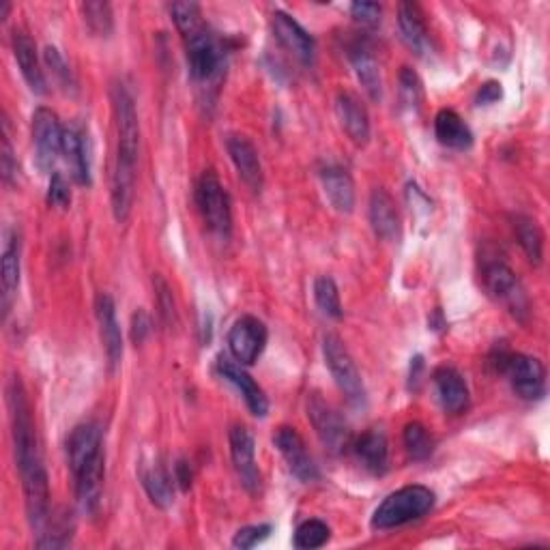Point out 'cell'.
I'll use <instances>...</instances> for the list:
<instances>
[{
  "instance_id": "1",
  "label": "cell",
  "mask_w": 550,
  "mask_h": 550,
  "mask_svg": "<svg viewBox=\"0 0 550 550\" xmlns=\"http://www.w3.org/2000/svg\"><path fill=\"white\" fill-rule=\"evenodd\" d=\"M7 404L11 415L13 447H16V462L24 488L26 516L31 529L41 533L50 520V484L46 465H43L31 404H28L20 376H13L9 381Z\"/></svg>"
},
{
  "instance_id": "2",
  "label": "cell",
  "mask_w": 550,
  "mask_h": 550,
  "mask_svg": "<svg viewBox=\"0 0 550 550\" xmlns=\"http://www.w3.org/2000/svg\"><path fill=\"white\" fill-rule=\"evenodd\" d=\"M112 110L117 125V159L112 172V211L117 222L132 213L136 196V166L140 153V123L134 95L123 82L112 86Z\"/></svg>"
},
{
  "instance_id": "3",
  "label": "cell",
  "mask_w": 550,
  "mask_h": 550,
  "mask_svg": "<svg viewBox=\"0 0 550 550\" xmlns=\"http://www.w3.org/2000/svg\"><path fill=\"white\" fill-rule=\"evenodd\" d=\"M67 458L76 480V499L84 514H95L106 480L104 437L97 424H80L67 439Z\"/></svg>"
},
{
  "instance_id": "4",
  "label": "cell",
  "mask_w": 550,
  "mask_h": 550,
  "mask_svg": "<svg viewBox=\"0 0 550 550\" xmlns=\"http://www.w3.org/2000/svg\"><path fill=\"white\" fill-rule=\"evenodd\" d=\"M434 492L426 486H404L385 497L372 514V529L387 531L424 518L434 508Z\"/></svg>"
},
{
  "instance_id": "5",
  "label": "cell",
  "mask_w": 550,
  "mask_h": 550,
  "mask_svg": "<svg viewBox=\"0 0 550 550\" xmlns=\"http://www.w3.org/2000/svg\"><path fill=\"white\" fill-rule=\"evenodd\" d=\"M323 355H325V364L334 376V381L338 385L344 398L349 400L351 407L355 409H364L366 407V385L361 381V374L355 366V361L346 349L344 342L336 334H325L323 336Z\"/></svg>"
},
{
  "instance_id": "6",
  "label": "cell",
  "mask_w": 550,
  "mask_h": 550,
  "mask_svg": "<svg viewBox=\"0 0 550 550\" xmlns=\"http://www.w3.org/2000/svg\"><path fill=\"white\" fill-rule=\"evenodd\" d=\"M196 202L202 220H205L211 233L228 239L230 230H233V209H230V196L226 187L213 170L202 172L196 187Z\"/></svg>"
},
{
  "instance_id": "7",
  "label": "cell",
  "mask_w": 550,
  "mask_h": 550,
  "mask_svg": "<svg viewBox=\"0 0 550 550\" xmlns=\"http://www.w3.org/2000/svg\"><path fill=\"white\" fill-rule=\"evenodd\" d=\"M482 280L486 293L495 299L499 306H503L518 321H525L531 312V303L525 293L523 284L516 278V273L501 263V260H492L482 271Z\"/></svg>"
},
{
  "instance_id": "8",
  "label": "cell",
  "mask_w": 550,
  "mask_h": 550,
  "mask_svg": "<svg viewBox=\"0 0 550 550\" xmlns=\"http://www.w3.org/2000/svg\"><path fill=\"white\" fill-rule=\"evenodd\" d=\"M308 419L312 422L318 439L331 454H346L353 445V432L346 419L325 402L318 394L308 398Z\"/></svg>"
},
{
  "instance_id": "9",
  "label": "cell",
  "mask_w": 550,
  "mask_h": 550,
  "mask_svg": "<svg viewBox=\"0 0 550 550\" xmlns=\"http://www.w3.org/2000/svg\"><path fill=\"white\" fill-rule=\"evenodd\" d=\"M499 370L508 374L514 392L529 402L546 396V370L540 359L529 355H501Z\"/></svg>"
},
{
  "instance_id": "10",
  "label": "cell",
  "mask_w": 550,
  "mask_h": 550,
  "mask_svg": "<svg viewBox=\"0 0 550 550\" xmlns=\"http://www.w3.org/2000/svg\"><path fill=\"white\" fill-rule=\"evenodd\" d=\"M185 50H187V63H190L192 76L200 82L213 80L222 69V50L217 46L213 33L202 22L194 31L185 33Z\"/></svg>"
},
{
  "instance_id": "11",
  "label": "cell",
  "mask_w": 550,
  "mask_h": 550,
  "mask_svg": "<svg viewBox=\"0 0 550 550\" xmlns=\"http://www.w3.org/2000/svg\"><path fill=\"white\" fill-rule=\"evenodd\" d=\"M63 134L65 129L50 108H37L33 114V142L35 157L41 172H50L56 159L63 155Z\"/></svg>"
},
{
  "instance_id": "12",
  "label": "cell",
  "mask_w": 550,
  "mask_h": 550,
  "mask_svg": "<svg viewBox=\"0 0 550 550\" xmlns=\"http://www.w3.org/2000/svg\"><path fill=\"white\" fill-rule=\"evenodd\" d=\"M273 443L278 447V452L282 454L288 469H291V473L297 477V480H301L303 484H312L321 480V471H318L306 443H303L301 434L295 428L282 426L275 430Z\"/></svg>"
},
{
  "instance_id": "13",
  "label": "cell",
  "mask_w": 550,
  "mask_h": 550,
  "mask_svg": "<svg viewBox=\"0 0 550 550\" xmlns=\"http://www.w3.org/2000/svg\"><path fill=\"white\" fill-rule=\"evenodd\" d=\"M267 327L256 316H241L228 331V349L241 366H252L263 355Z\"/></svg>"
},
{
  "instance_id": "14",
  "label": "cell",
  "mask_w": 550,
  "mask_h": 550,
  "mask_svg": "<svg viewBox=\"0 0 550 550\" xmlns=\"http://www.w3.org/2000/svg\"><path fill=\"white\" fill-rule=\"evenodd\" d=\"M230 458H233L235 471L241 484L250 492L260 488V471L256 467V441L254 434L245 426H233L228 432Z\"/></svg>"
},
{
  "instance_id": "15",
  "label": "cell",
  "mask_w": 550,
  "mask_h": 550,
  "mask_svg": "<svg viewBox=\"0 0 550 550\" xmlns=\"http://www.w3.org/2000/svg\"><path fill=\"white\" fill-rule=\"evenodd\" d=\"M95 314L99 323V336L108 357L110 370H117L123 359V334L117 321V306L108 293H99L95 299Z\"/></svg>"
},
{
  "instance_id": "16",
  "label": "cell",
  "mask_w": 550,
  "mask_h": 550,
  "mask_svg": "<svg viewBox=\"0 0 550 550\" xmlns=\"http://www.w3.org/2000/svg\"><path fill=\"white\" fill-rule=\"evenodd\" d=\"M271 28L275 39H278L288 52L295 54L301 63L310 65L314 61V39L295 18H291L284 11H275L271 16Z\"/></svg>"
},
{
  "instance_id": "17",
  "label": "cell",
  "mask_w": 550,
  "mask_h": 550,
  "mask_svg": "<svg viewBox=\"0 0 550 550\" xmlns=\"http://www.w3.org/2000/svg\"><path fill=\"white\" fill-rule=\"evenodd\" d=\"M217 370H220V374L230 385L237 387V392L243 396L254 417H265L269 413V400L263 392V387H260L239 364L230 361L228 357H220V361H217Z\"/></svg>"
},
{
  "instance_id": "18",
  "label": "cell",
  "mask_w": 550,
  "mask_h": 550,
  "mask_svg": "<svg viewBox=\"0 0 550 550\" xmlns=\"http://www.w3.org/2000/svg\"><path fill=\"white\" fill-rule=\"evenodd\" d=\"M226 149L243 183L248 185L254 194L263 190V183H265L263 164H260V157L254 144L245 136H230L226 140Z\"/></svg>"
},
{
  "instance_id": "19",
  "label": "cell",
  "mask_w": 550,
  "mask_h": 550,
  "mask_svg": "<svg viewBox=\"0 0 550 550\" xmlns=\"http://www.w3.org/2000/svg\"><path fill=\"white\" fill-rule=\"evenodd\" d=\"M336 114L342 129L357 147H366L370 140V117L366 106L353 93H338L336 97Z\"/></svg>"
},
{
  "instance_id": "20",
  "label": "cell",
  "mask_w": 550,
  "mask_h": 550,
  "mask_svg": "<svg viewBox=\"0 0 550 550\" xmlns=\"http://www.w3.org/2000/svg\"><path fill=\"white\" fill-rule=\"evenodd\" d=\"M370 224L376 237L385 241H398L402 235V222L394 198L383 187H376L370 194Z\"/></svg>"
},
{
  "instance_id": "21",
  "label": "cell",
  "mask_w": 550,
  "mask_h": 550,
  "mask_svg": "<svg viewBox=\"0 0 550 550\" xmlns=\"http://www.w3.org/2000/svg\"><path fill=\"white\" fill-rule=\"evenodd\" d=\"M3 312L9 314V308L13 299L18 295L20 288V273H22V239L20 233L13 228L5 230V241H3Z\"/></svg>"
},
{
  "instance_id": "22",
  "label": "cell",
  "mask_w": 550,
  "mask_h": 550,
  "mask_svg": "<svg viewBox=\"0 0 550 550\" xmlns=\"http://www.w3.org/2000/svg\"><path fill=\"white\" fill-rule=\"evenodd\" d=\"M432 383H434V389H437V398L441 402V407L447 413L458 415L469 407V387L456 368L441 366L439 370H434Z\"/></svg>"
},
{
  "instance_id": "23",
  "label": "cell",
  "mask_w": 550,
  "mask_h": 550,
  "mask_svg": "<svg viewBox=\"0 0 550 550\" xmlns=\"http://www.w3.org/2000/svg\"><path fill=\"white\" fill-rule=\"evenodd\" d=\"M13 54H16L18 67L22 71V76L26 84L31 86V91L37 95H43L46 89V76H43V69L39 65V56H37V46L35 41L28 37L24 31L13 33Z\"/></svg>"
},
{
  "instance_id": "24",
  "label": "cell",
  "mask_w": 550,
  "mask_h": 550,
  "mask_svg": "<svg viewBox=\"0 0 550 550\" xmlns=\"http://www.w3.org/2000/svg\"><path fill=\"white\" fill-rule=\"evenodd\" d=\"M349 59L353 63L355 76L359 84L364 86V91L372 101H381L383 99V80H381V69L379 63H376L372 50L366 46L364 41H357L349 50Z\"/></svg>"
},
{
  "instance_id": "25",
  "label": "cell",
  "mask_w": 550,
  "mask_h": 550,
  "mask_svg": "<svg viewBox=\"0 0 550 550\" xmlns=\"http://www.w3.org/2000/svg\"><path fill=\"white\" fill-rule=\"evenodd\" d=\"M321 183L329 205L338 213L349 215L355 209V183L349 172L338 166H329L321 172Z\"/></svg>"
},
{
  "instance_id": "26",
  "label": "cell",
  "mask_w": 550,
  "mask_h": 550,
  "mask_svg": "<svg viewBox=\"0 0 550 550\" xmlns=\"http://www.w3.org/2000/svg\"><path fill=\"white\" fill-rule=\"evenodd\" d=\"M434 134H437V140L447 149L467 151L473 144L469 125L454 110H441L437 114V119H434Z\"/></svg>"
},
{
  "instance_id": "27",
  "label": "cell",
  "mask_w": 550,
  "mask_h": 550,
  "mask_svg": "<svg viewBox=\"0 0 550 550\" xmlns=\"http://www.w3.org/2000/svg\"><path fill=\"white\" fill-rule=\"evenodd\" d=\"M355 452L361 460V465H364L372 475H383L387 471L389 445L383 430L372 428L361 434L355 443Z\"/></svg>"
},
{
  "instance_id": "28",
  "label": "cell",
  "mask_w": 550,
  "mask_h": 550,
  "mask_svg": "<svg viewBox=\"0 0 550 550\" xmlns=\"http://www.w3.org/2000/svg\"><path fill=\"white\" fill-rule=\"evenodd\" d=\"M398 24L404 43L419 56L428 54L430 35L424 22V13L419 11V7L411 3H402L398 9Z\"/></svg>"
},
{
  "instance_id": "29",
  "label": "cell",
  "mask_w": 550,
  "mask_h": 550,
  "mask_svg": "<svg viewBox=\"0 0 550 550\" xmlns=\"http://www.w3.org/2000/svg\"><path fill=\"white\" fill-rule=\"evenodd\" d=\"M142 486L157 508L168 510L175 503V475L168 473L164 462H155V465L142 471Z\"/></svg>"
},
{
  "instance_id": "30",
  "label": "cell",
  "mask_w": 550,
  "mask_h": 550,
  "mask_svg": "<svg viewBox=\"0 0 550 550\" xmlns=\"http://www.w3.org/2000/svg\"><path fill=\"white\" fill-rule=\"evenodd\" d=\"M63 157L74 181L78 185H91V166L84 147V136L74 127H67L63 134Z\"/></svg>"
},
{
  "instance_id": "31",
  "label": "cell",
  "mask_w": 550,
  "mask_h": 550,
  "mask_svg": "<svg viewBox=\"0 0 550 550\" xmlns=\"http://www.w3.org/2000/svg\"><path fill=\"white\" fill-rule=\"evenodd\" d=\"M514 233L531 263L540 265L544 256V233L540 224L529 215H514Z\"/></svg>"
},
{
  "instance_id": "32",
  "label": "cell",
  "mask_w": 550,
  "mask_h": 550,
  "mask_svg": "<svg viewBox=\"0 0 550 550\" xmlns=\"http://www.w3.org/2000/svg\"><path fill=\"white\" fill-rule=\"evenodd\" d=\"M314 299H316L318 310H321L327 318L340 321L344 312H342L338 284L334 282V278H329V275H321V278L314 282Z\"/></svg>"
},
{
  "instance_id": "33",
  "label": "cell",
  "mask_w": 550,
  "mask_h": 550,
  "mask_svg": "<svg viewBox=\"0 0 550 550\" xmlns=\"http://www.w3.org/2000/svg\"><path fill=\"white\" fill-rule=\"evenodd\" d=\"M329 538H331V531L323 520H306V523H301L295 531V546L299 550L321 548L329 542Z\"/></svg>"
},
{
  "instance_id": "34",
  "label": "cell",
  "mask_w": 550,
  "mask_h": 550,
  "mask_svg": "<svg viewBox=\"0 0 550 550\" xmlns=\"http://www.w3.org/2000/svg\"><path fill=\"white\" fill-rule=\"evenodd\" d=\"M404 447L413 460H426L432 454V437L419 422H411L404 428Z\"/></svg>"
},
{
  "instance_id": "35",
  "label": "cell",
  "mask_w": 550,
  "mask_h": 550,
  "mask_svg": "<svg viewBox=\"0 0 550 550\" xmlns=\"http://www.w3.org/2000/svg\"><path fill=\"white\" fill-rule=\"evenodd\" d=\"M82 13H84L86 26H89L95 35L106 37L112 33L114 18H112V7L108 3H84Z\"/></svg>"
},
{
  "instance_id": "36",
  "label": "cell",
  "mask_w": 550,
  "mask_h": 550,
  "mask_svg": "<svg viewBox=\"0 0 550 550\" xmlns=\"http://www.w3.org/2000/svg\"><path fill=\"white\" fill-rule=\"evenodd\" d=\"M400 97H402V106L409 110H417L419 104H422V97H424L422 80H419L415 71L409 67H402L400 71Z\"/></svg>"
},
{
  "instance_id": "37",
  "label": "cell",
  "mask_w": 550,
  "mask_h": 550,
  "mask_svg": "<svg viewBox=\"0 0 550 550\" xmlns=\"http://www.w3.org/2000/svg\"><path fill=\"white\" fill-rule=\"evenodd\" d=\"M170 13H172V20H175L181 35L194 31L196 26L202 24V13L196 3H172Z\"/></svg>"
},
{
  "instance_id": "38",
  "label": "cell",
  "mask_w": 550,
  "mask_h": 550,
  "mask_svg": "<svg viewBox=\"0 0 550 550\" xmlns=\"http://www.w3.org/2000/svg\"><path fill=\"white\" fill-rule=\"evenodd\" d=\"M43 59H46V65L52 69L54 78L61 82V86H63L65 91L74 89V86H76L74 76H71V71H69V67H67V63H65V59H63L59 50L52 48V46H48L46 52H43Z\"/></svg>"
},
{
  "instance_id": "39",
  "label": "cell",
  "mask_w": 550,
  "mask_h": 550,
  "mask_svg": "<svg viewBox=\"0 0 550 550\" xmlns=\"http://www.w3.org/2000/svg\"><path fill=\"white\" fill-rule=\"evenodd\" d=\"M0 172H3L5 185H9V187L16 185V181H18V159H16V153H13V147H11L7 125H5V134H3V147H0Z\"/></svg>"
},
{
  "instance_id": "40",
  "label": "cell",
  "mask_w": 550,
  "mask_h": 550,
  "mask_svg": "<svg viewBox=\"0 0 550 550\" xmlns=\"http://www.w3.org/2000/svg\"><path fill=\"white\" fill-rule=\"evenodd\" d=\"M271 533V525H250V527H243L235 533L233 538V546L235 548H241V550H250L258 544H263Z\"/></svg>"
},
{
  "instance_id": "41",
  "label": "cell",
  "mask_w": 550,
  "mask_h": 550,
  "mask_svg": "<svg viewBox=\"0 0 550 550\" xmlns=\"http://www.w3.org/2000/svg\"><path fill=\"white\" fill-rule=\"evenodd\" d=\"M155 293H157V306H159V312H162L164 321L168 325H172L177 321V306H175V297H172V291L166 280L159 278V275H155Z\"/></svg>"
},
{
  "instance_id": "42",
  "label": "cell",
  "mask_w": 550,
  "mask_h": 550,
  "mask_svg": "<svg viewBox=\"0 0 550 550\" xmlns=\"http://www.w3.org/2000/svg\"><path fill=\"white\" fill-rule=\"evenodd\" d=\"M351 16L361 26L376 28V26L381 24L383 9H381L379 3H366V0H361V3H353L351 5Z\"/></svg>"
},
{
  "instance_id": "43",
  "label": "cell",
  "mask_w": 550,
  "mask_h": 550,
  "mask_svg": "<svg viewBox=\"0 0 550 550\" xmlns=\"http://www.w3.org/2000/svg\"><path fill=\"white\" fill-rule=\"evenodd\" d=\"M48 202L56 209H69L71 205V190L69 183L65 181V177L61 172H54L50 179V187H48Z\"/></svg>"
},
{
  "instance_id": "44",
  "label": "cell",
  "mask_w": 550,
  "mask_h": 550,
  "mask_svg": "<svg viewBox=\"0 0 550 550\" xmlns=\"http://www.w3.org/2000/svg\"><path fill=\"white\" fill-rule=\"evenodd\" d=\"M503 97V89L499 82H486L480 91H477V97H475V104L477 106H490V104H497V101Z\"/></svg>"
},
{
  "instance_id": "45",
  "label": "cell",
  "mask_w": 550,
  "mask_h": 550,
  "mask_svg": "<svg viewBox=\"0 0 550 550\" xmlns=\"http://www.w3.org/2000/svg\"><path fill=\"white\" fill-rule=\"evenodd\" d=\"M151 334V321H149V316L147 312H142L138 310L132 318V340L136 344H142L144 338H147Z\"/></svg>"
},
{
  "instance_id": "46",
  "label": "cell",
  "mask_w": 550,
  "mask_h": 550,
  "mask_svg": "<svg viewBox=\"0 0 550 550\" xmlns=\"http://www.w3.org/2000/svg\"><path fill=\"white\" fill-rule=\"evenodd\" d=\"M175 482L181 486V490H190L192 486V467L187 460H179L175 465Z\"/></svg>"
},
{
  "instance_id": "47",
  "label": "cell",
  "mask_w": 550,
  "mask_h": 550,
  "mask_svg": "<svg viewBox=\"0 0 550 550\" xmlns=\"http://www.w3.org/2000/svg\"><path fill=\"white\" fill-rule=\"evenodd\" d=\"M9 11H11V5L7 3V0H3V3H0V20H5Z\"/></svg>"
}]
</instances>
